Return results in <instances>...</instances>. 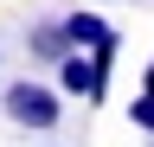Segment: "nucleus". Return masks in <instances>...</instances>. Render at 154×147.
Here are the masks:
<instances>
[{"instance_id": "1", "label": "nucleus", "mask_w": 154, "mask_h": 147, "mask_svg": "<svg viewBox=\"0 0 154 147\" xmlns=\"http://www.w3.org/2000/svg\"><path fill=\"white\" fill-rule=\"evenodd\" d=\"M109 58H116V51H71V58L58 64V90H64V96H84V102H103Z\"/></svg>"}, {"instance_id": "2", "label": "nucleus", "mask_w": 154, "mask_h": 147, "mask_svg": "<svg viewBox=\"0 0 154 147\" xmlns=\"http://www.w3.org/2000/svg\"><path fill=\"white\" fill-rule=\"evenodd\" d=\"M0 102H7V115L13 122H26V128H58V90L51 83H7L0 90Z\"/></svg>"}, {"instance_id": "3", "label": "nucleus", "mask_w": 154, "mask_h": 147, "mask_svg": "<svg viewBox=\"0 0 154 147\" xmlns=\"http://www.w3.org/2000/svg\"><path fill=\"white\" fill-rule=\"evenodd\" d=\"M26 51H32V58H45V64H64V58H71V32H64V19H38V26L26 32Z\"/></svg>"}, {"instance_id": "4", "label": "nucleus", "mask_w": 154, "mask_h": 147, "mask_svg": "<svg viewBox=\"0 0 154 147\" xmlns=\"http://www.w3.org/2000/svg\"><path fill=\"white\" fill-rule=\"evenodd\" d=\"M64 32H71V51H116V32H109V19H96V13H71Z\"/></svg>"}, {"instance_id": "5", "label": "nucleus", "mask_w": 154, "mask_h": 147, "mask_svg": "<svg viewBox=\"0 0 154 147\" xmlns=\"http://www.w3.org/2000/svg\"><path fill=\"white\" fill-rule=\"evenodd\" d=\"M128 122H135V128H148V134H154V96H148V90H141V96L128 102Z\"/></svg>"}, {"instance_id": "6", "label": "nucleus", "mask_w": 154, "mask_h": 147, "mask_svg": "<svg viewBox=\"0 0 154 147\" xmlns=\"http://www.w3.org/2000/svg\"><path fill=\"white\" fill-rule=\"evenodd\" d=\"M141 90H148V96H154V64H148V77H141Z\"/></svg>"}]
</instances>
